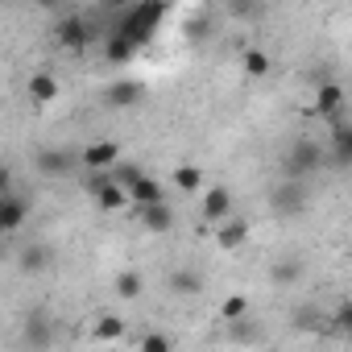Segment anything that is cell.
<instances>
[{
  "label": "cell",
  "instance_id": "31",
  "mask_svg": "<svg viewBox=\"0 0 352 352\" xmlns=\"http://www.w3.org/2000/svg\"><path fill=\"white\" fill-rule=\"evenodd\" d=\"M137 348H141V352H170V348H174V340H170V336H162V331H149V336H141V340H137Z\"/></svg>",
  "mask_w": 352,
  "mask_h": 352
},
{
  "label": "cell",
  "instance_id": "3",
  "mask_svg": "<svg viewBox=\"0 0 352 352\" xmlns=\"http://www.w3.org/2000/svg\"><path fill=\"white\" fill-rule=\"evenodd\" d=\"M307 204H311L307 179H290V174H286L278 187H270V212H274L278 220H298V216L307 212Z\"/></svg>",
  "mask_w": 352,
  "mask_h": 352
},
{
  "label": "cell",
  "instance_id": "15",
  "mask_svg": "<svg viewBox=\"0 0 352 352\" xmlns=\"http://www.w3.org/2000/svg\"><path fill=\"white\" fill-rule=\"evenodd\" d=\"M21 344L34 348V352L50 348V344H54V327H50V319H46V315H30V319L21 323Z\"/></svg>",
  "mask_w": 352,
  "mask_h": 352
},
{
  "label": "cell",
  "instance_id": "10",
  "mask_svg": "<svg viewBox=\"0 0 352 352\" xmlns=\"http://www.w3.org/2000/svg\"><path fill=\"white\" fill-rule=\"evenodd\" d=\"M79 157H83V170H112L120 162V145L116 141H87L79 149Z\"/></svg>",
  "mask_w": 352,
  "mask_h": 352
},
{
  "label": "cell",
  "instance_id": "1",
  "mask_svg": "<svg viewBox=\"0 0 352 352\" xmlns=\"http://www.w3.org/2000/svg\"><path fill=\"white\" fill-rule=\"evenodd\" d=\"M166 0H133V5L120 13V21H116V30L129 38V42H137V46H149L153 42V34H157V25L166 21Z\"/></svg>",
  "mask_w": 352,
  "mask_h": 352
},
{
  "label": "cell",
  "instance_id": "25",
  "mask_svg": "<svg viewBox=\"0 0 352 352\" xmlns=\"http://www.w3.org/2000/svg\"><path fill=\"white\" fill-rule=\"evenodd\" d=\"M112 290H116V298H141V290H145V278H141L137 270H124V274H116Z\"/></svg>",
  "mask_w": 352,
  "mask_h": 352
},
{
  "label": "cell",
  "instance_id": "21",
  "mask_svg": "<svg viewBox=\"0 0 352 352\" xmlns=\"http://www.w3.org/2000/svg\"><path fill=\"white\" fill-rule=\"evenodd\" d=\"M46 265H50V249H46V245H38V241H34V245H25V249L17 253V270H21V274H42Z\"/></svg>",
  "mask_w": 352,
  "mask_h": 352
},
{
  "label": "cell",
  "instance_id": "22",
  "mask_svg": "<svg viewBox=\"0 0 352 352\" xmlns=\"http://www.w3.org/2000/svg\"><path fill=\"white\" fill-rule=\"evenodd\" d=\"M170 187H179L183 195H195L204 187V170L199 166H179V170L170 174Z\"/></svg>",
  "mask_w": 352,
  "mask_h": 352
},
{
  "label": "cell",
  "instance_id": "4",
  "mask_svg": "<svg viewBox=\"0 0 352 352\" xmlns=\"http://www.w3.org/2000/svg\"><path fill=\"white\" fill-rule=\"evenodd\" d=\"M307 116L327 120V129H331V124H344V120H348V112H344V87H340L336 79H323V83L315 87V100H311Z\"/></svg>",
  "mask_w": 352,
  "mask_h": 352
},
{
  "label": "cell",
  "instance_id": "7",
  "mask_svg": "<svg viewBox=\"0 0 352 352\" xmlns=\"http://www.w3.org/2000/svg\"><path fill=\"white\" fill-rule=\"evenodd\" d=\"M199 216L208 220V224H220V220H228L232 216V187H204V199H199Z\"/></svg>",
  "mask_w": 352,
  "mask_h": 352
},
{
  "label": "cell",
  "instance_id": "6",
  "mask_svg": "<svg viewBox=\"0 0 352 352\" xmlns=\"http://www.w3.org/2000/svg\"><path fill=\"white\" fill-rule=\"evenodd\" d=\"M54 38H58V46H63V50H71V54H83V50L91 46L96 30H91V21H87L83 13H67V17H58V25H54Z\"/></svg>",
  "mask_w": 352,
  "mask_h": 352
},
{
  "label": "cell",
  "instance_id": "12",
  "mask_svg": "<svg viewBox=\"0 0 352 352\" xmlns=\"http://www.w3.org/2000/svg\"><path fill=\"white\" fill-rule=\"evenodd\" d=\"M166 290L179 294V298H195V294H204V274L191 265H179V270L166 274Z\"/></svg>",
  "mask_w": 352,
  "mask_h": 352
},
{
  "label": "cell",
  "instance_id": "14",
  "mask_svg": "<svg viewBox=\"0 0 352 352\" xmlns=\"http://www.w3.org/2000/svg\"><path fill=\"white\" fill-rule=\"evenodd\" d=\"M133 216L141 220L145 232H170L174 228V208L162 199V204H145V208H133Z\"/></svg>",
  "mask_w": 352,
  "mask_h": 352
},
{
  "label": "cell",
  "instance_id": "34",
  "mask_svg": "<svg viewBox=\"0 0 352 352\" xmlns=\"http://www.w3.org/2000/svg\"><path fill=\"white\" fill-rule=\"evenodd\" d=\"M166 5H174V0H166Z\"/></svg>",
  "mask_w": 352,
  "mask_h": 352
},
{
  "label": "cell",
  "instance_id": "23",
  "mask_svg": "<svg viewBox=\"0 0 352 352\" xmlns=\"http://www.w3.org/2000/svg\"><path fill=\"white\" fill-rule=\"evenodd\" d=\"M241 67H245V75H249V79H265L274 63H270V54H265L261 46H249V50L241 54Z\"/></svg>",
  "mask_w": 352,
  "mask_h": 352
},
{
  "label": "cell",
  "instance_id": "8",
  "mask_svg": "<svg viewBox=\"0 0 352 352\" xmlns=\"http://www.w3.org/2000/svg\"><path fill=\"white\" fill-rule=\"evenodd\" d=\"M25 220H30V199L17 191H5V199H0V232H21Z\"/></svg>",
  "mask_w": 352,
  "mask_h": 352
},
{
  "label": "cell",
  "instance_id": "16",
  "mask_svg": "<svg viewBox=\"0 0 352 352\" xmlns=\"http://www.w3.org/2000/svg\"><path fill=\"white\" fill-rule=\"evenodd\" d=\"M245 241H249V224H245V220L228 216V220H220V224H216V245H220L224 253H236Z\"/></svg>",
  "mask_w": 352,
  "mask_h": 352
},
{
  "label": "cell",
  "instance_id": "33",
  "mask_svg": "<svg viewBox=\"0 0 352 352\" xmlns=\"http://www.w3.org/2000/svg\"><path fill=\"white\" fill-rule=\"evenodd\" d=\"M38 9H58V0H34Z\"/></svg>",
  "mask_w": 352,
  "mask_h": 352
},
{
  "label": "cell",
  "instance_id": "20",
  "mask_svg": "<svg viewBox=\"0 0 352 352\" xmlns=\"http://www.w3.org/2000/svg\"><path fill=\"white\" fill-rule=\"evenodd\" d=\"M30 100H34V104L58 100V79H54L50 71H34V75H30Z\"/></svg>",
  "mask_w": 352,
  "mask_h": 352
},
{
  "label": "cell",
  "instance_id": "30",
  "mask_svg": "<svg viewBox=\"0 0 352 352\" xmlns=\"http://www.w3.org/2000/svg\"><path fill=\"white\" fill-rule=\"evenodd\" d=\"M212 34V17L208 13H195L191 21H187V42H204Z\"/></svg>",
  "mask_w": 352,
  "mask_h": 352
},
{
  "label": "cell",
  "instance_id": "28",
  "mask_svg": "<svg viewBox=\"0 0 352 352\" xmlns=\"http://www.w3.org/2000/svg\"><path fill=\"white\" fill-rule=\"evenodd\" d=\"M141 174H145V170H141L137 162H116V166H112V179H116L120 187H133V183L141 179Z\"/></svg>",
  "mask_w": 352,
  "mask_h": 352
},
{
  "label": "cell",
  "instance_id": "24",
  "mask_svg": "<svg viewBox=\"0 0 352 352\" xmlns=\"http://www.w3.org/2000/svg\"><path fill=\"white\" fill-rule=\"evenodd\" d=\"M327 327H331L336 336H348V340H352V298H340V302L327 311Z\"/></svg>",
  "mask_w": 352,
  "mask_h": 352
},
{
  "label": "cell",
  "instance_id": "19",
  "mask_svg": "<svg viewBox=\"0 0 352 352\" xmlns=\"http://www.w3.org/2000/svg\"><path fill=\"white\" fill-rule=\"evenodd\" d=\"M91 199H96L100 212H124V208H133V195H129V187H120V183H108V187L96 191Z\"/></svg>",
  "mask_w": 352,
  "mask_h": 352
},
{
  "label": "cell",
  "instance_id": "18",
  "mask_svg": "<svg viewBox=\"0 0 352 352\" xmlns=\"http://www.w3.org/2000/svg\"><path fill=\"white\" fill-rule=\"evenodd\" d=\"M129 195H133V208L162 204V199H166V183H157V179H149V174H141V179L129 187Z\"/></svg>",
  "mask_w": 352,
  "mask_h": 352
},
{
  "label": "cell",
  "instance_id": "11",
  "mask_svg": "<svg viewBox=\"0 0 352 352\" xmlns=\"http://www.w3.org/2000/svg\"><path fill=\"white\" fill-rule=\"evenodd\" d=\"M302 274H307L302 257H298V253H286V257H278V261L270 265V286L290 290V286H298V282H302Z\"/></svg>",
  "mask_w": 352,
  "mask_h": 352
},
{
  "label": "cell",
  "instance_id": "27",
  "mask_svg": "<svg viewBox=\"0 0 352 352\" xmlns=\"http://www.w3.org/2000/svg\"><path fill=\"white\" fill-rule=\"evenodd\" d=\"M265 5L261 0H228V17H236V21H249V17H257Z\"/></svg>",
  "mask_w": 352,
  "mask_h": 352
},
{
  "label": "cell",
  "instance_id": "26",
  "mask_svg": "<svg viewBox=\"0 0 352 352\" xmlns=\"http://www.w3.org/2000/svg\"><path fill=\"white\" fill-rule=\"evenodd\" d=\"M124 336V319L120 315H100L96 319V340L100 344H112V340H120Z\"/></svg>",
  "mask_w": 352,
  "mask_h": 352
},
{
  "label": "cell",
  "instance_id": "17",
  "mask_svg": "<svg viewBox=\"0 0 352 352\" xmlns=\"http://www.w3.org/2000/svg\"><path fill=\"white\" fill-rule=\"evenodd\" d=\"M137 50H141V46H137V42H129L120 30H112V34H108V42H104V58H108L112 67H129V63L137 58Z\"/></svg>",
  "mask_w": 352,
  "mask_h": 352
},
{
  "label": "cell",
  "instance_id": "29",
  "mask_svg": "<svg viewBox=\"0 0 352 352\" xmlns=\"http://www.w3.org/2000/svg\"><path fill=\"white\" fill-rule=\"evenodd\" d=\"M323 319H327V315H323L319 307H298V311L290 315V323H294V327H302V331H307V327H319Z\"/></svg>",
  "mask_w": 352,
  "mask_h": 352
},
{
  "label": "cell",
  "instance_id": "5",
  "mask_svg": "<svg viewBox=\"0 0 352 352\" xmlns=\"http://www.w3.org/2000/svg\"><path fill=\"white\" fill-rule=\"evenodd\" d=\"M83 166V157L75 149H63V145H42L34 149V170L42 174V179H67V174Z\"/></svg>",
  "mask_w": 352,
  "mask_h": 352
},
{
  "label": "cell",
  "instance_id": "9",
  "mask_svg": "<svg viewBox=\"0 0 352 352\" xmlns=\"http://www.w3.org/2000/svg\"><path fill=\"white\" fill-rule=\"evenodd\" d=\"M141 100H145V87L137 79H112L104 87V104L108 108H137Z\"/></svg>",
  "mask_w": 352,
  "mask_h": 352
},
{
  "label": "cell",
  "instance_id": "32",
  "mask_svg": "<svg viewBox=\"0 0 352 352\" xmlns=\"http://www.w3.org/2000/svg\"><path fill=\"white\" fill-rule=\"evenodd\" d=\"M245 311H249V298H241V294H228L224 307H220L224 319H245Z\"/></svg>",
  "mask_w": 352,
  "mask_h": 352
},
{
  "label": "cell",
  "instance_id": "13",
  "mask_svg": "<svg viewBox=\"0 0 352 352\" xmlns=\"http://www.w3.org/2000/svg\"><path fill=\"white\" fill-rule=\"evenodd\" d=\"M327 162L348 170L352 166V120L344 124H331V141H327Z\"/></svg>",
  "mask_w": 352,
  "mask_h": 352
},
{
  "label": "cell",
  "instance_id": "2",
  "mask_svg": "<svg viewBox=\"0 0 352 352\" xmlns=\"http://www.w3.org/2000/svg\"><path fill=\"white\" fill-rule=\"evenodd\" d=\"M327 166V149L311 137H298L286 157H282V174H290V179H311V174H319Z\"/></svg>",
  "mask_w": 352,
  "mask_h": 352
}]
</instances>
